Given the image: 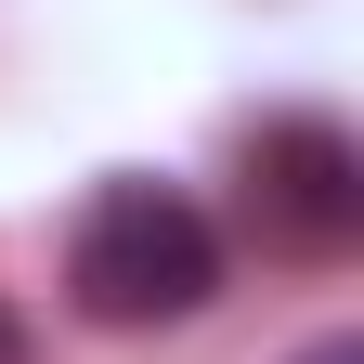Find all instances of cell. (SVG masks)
I'll return each mask as SVG.
<instances>
[{
    "instance_id": "1",
    "label": "cell",
    "mask_w": 364,
    "mask_h": 364,
    "mask_svg": "<svg viewBox=\"0 0 364 364\" xmlns=\"http://www.w3.org/2000/svg\"><path fill=\"white\" fill-rule=\"evenodd\" d=\"M65 299L91 326H182V312L221 299V235L196 196H169V182H105V196L78 208L65 235Z\"/></svg>"
},
{
    "instance_id": "2",
    "label": "cell",
    "mask_w": 364,
    "mask_h": 364,
    "mask_svg": "<svg viewBox=\"0 0 364 364\" xmlns=\"http://www.w3.org/2000/svg\"><path fill=\"white\" fill-rule=\"evenodd\" d=\"M247 221L287 260H338L364 235V144L338 117H260L247 130Z\"/></svg>"
},
{
    "instance_id": "4",
    "label": "cell",
    "mask_w": 364,
    "mask_h": 364,
    "mask_svg": "<svg viewBox=\"0 0 364 364\" xmlns=\"http://www.w3.org/2000/svg\"><path fill=\"white\" fill-rule=\"evenodd\" d=\"M299 364H364V338H312V351H299Z\"/></svg>"
},
{
    "instance_id": "3",
    "label": "cell",
    "mask_w": 364,
    "mask_h": 364,
    "mask_svg": "<svg viewBox=\"0 0 364 364\" xmlns=\"http://www.w3.org/2000/svg\"><path fill=\"white\" fill-rule=\"evenodd\" d=\"M0 364H39V338H26V312L0 299Z\"/></svg>"
}]
</instances>
